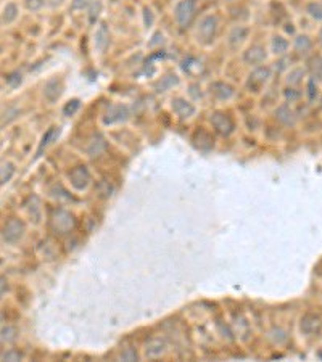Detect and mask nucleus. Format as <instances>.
I'll use <instances>...</instances> for the list:
<instances>
[{
	"instance_id": "f257e3e1",
	"label": "nucleus",
	"mask_w": 322,
	"mask_h": 362,
	"mask_svg": "<svg viewBox=\"0 0 322 362\" xmlns=\"http://www.w3.org/2000/svg\"><path fill=\"white\" fill-rule=\"evenodd\" d=\"M176 20L182 28H185L187 24L192 21L193 13H195V2L193 0H184V2L178 3L176 7Z\"/></svg>"
},
{
	"instance_id": "f03ea898",
	"label": "nucleus",
	"mask_w": 322,
	"mask_h": 362,
	"mask_svg": "<svg viewBox=\"0 0 322 362\" xmlns=\"http://www.w3.org/2000/svg\"><path fill=\"white\" fill-rule=\"evenodd\" d=\"M21 234H23V224L20 220L11 219L8 220V224L5 225V229H3V240L13 243L16 240H20Z\"/></svg>"
},
{
	"instance_id": "7ed1b4c3",
	"label": "nucleus",
	"mask_w": 322,
	"mask_h": 362,
	"mask_svg": "<svg viewBox=\"0 0 322 362\" xmlns=\"http://www.w3.org/2000/svg\"><path fill=\"white\" fill-rule=\"evenodd\" d=\"M216 24H217V20L215 16H208L205 18L200 24V29H198V36L202 37V40L205 42H210L213 37H215V33H216Z\"/></svg>"
},
{
	"instance_id": "20e7f679",
	"label": "nucleus",
	"mask_w": 322,
	"mask_h": 362,
	"mask_svg": "<svg viewBox=\"0 0 322 362\" xmlns=\"http://www.w3.org/2000/svg\"><path fill=\"white\" fill-rule=\"evenodd\" d=\"M211 122H213V126H215L217 131H219L221 134H224V136H226V134H229L230 131H232V121H230L226 114H221V113H216V114H213V118H211Z\"/></svg>"
},
{
	"instance_id": "39448f33",
	"label": "nucleus",
	"mask_w": 322,
	"mask_h": 362,
	"mask_svg": "<svg viewBox=\"0 0 322 362\" xmlns=\"http://www.w3.org/2000/svg\"><path fill=\"white\" fill-rule=\"evenodd\" d=\"M71 182L74 183L76 188H84L89 183V173L86 168L79 166L71 173Z\"/></svg>"
},
{
	"instance_id": "423d86ee",
	"label": "nucleus",
	"mask_w": 322,
	"mask_h": 362,
	"mask_svg": "<svg viewBox=\"0 0 322 362\" xmlns=\"http://www.w3.org/2000/svg\"><path fill=\"white\" fill-rule=\"evenodd\" d=\"M173 109L180 116V118H189V116H192L193 111H195V108H193L189 102L182 100V98H178V100L173 102Z\"/></svg>"
},
{
	"instance_id": "0eeeda50",
	"label": "nucleus",
	"mask_w": 322,
	"mask_h": 362,
	"mask_svg": "<svg viewBox=\"0 0 322 362\" xmlns=\"http://www.w3.org/2000/svg\"><path fill=\"white\" fill-rule=\"evenodd\" d=\"M301 328L305 330L306 333H316V332H319V328H321V321L316 316H306L301 322Z\"/></svg>"
},
{
	"instance_id": "6e6552de",
	"label": "nucleus",
	"mask_w": 322,
	"mask_h": 362,
	"mask_svg": "<svg viewBox=\"0 0 322 362\" xmlns=\"http://www.w3.org/2000/svg\"><path fill=\"white\" fill-rule=\"evenodd\" d=\"M264 58H266V53H264V50L261 47H253L245 53V61H247V63H251V65L261 63Z\"/></svg>"
},
{
	"instance_id": "1a4fd4ad",
	"label": "nucleus",
	"mask_w": 322,
	"mask_h": 362,
	"mask_svg": "<svg viewBox=\"0 0 322 362\" xmlns=\"http://www.w3.org/2000/svg\"><path fill=\"white\" fill-rule=\"evenodd\" d=\"M111 118L105 119V122H114V121H123L127 118V108L126 107H113L110 109Z\"/></svg>"
},
{
	"instance_id": "9d476101",
	"label": "nucleus",
	"mask_w": 322,
	"mask_h": 362,
	"mask_svg": "<svg viewBox=\"0 0 322 362\" xmlns=\"http://www.w3.org/2000/svg\"><path fill=\"white\" fill-rule=\"evenodd\" d=\"M271 76V71L267 68H258L256 71L253 72V74L250 76V84L256 82V84H264L267 81V77Z\"/></svg>"
},
{
	"instance_id": "9b49d317",
	"label": "nucleus",
	"mask_w": 322,
	"mask_h": 362,
	"mask_svg": "<svg viewBox=\"0 0 322 362\" xmlns=\"http://www.w3.org/2000/svg\"><path fill=\"white\" fill-rule=\"evenodd\" d=\"M95 44L97 47L100 48V50H105L107 45H108V33H107V28L102 26L99 31H97L95 34Z\"/></svg>"
},
{
	"instance_id": "f8f14e48",
	"label": "nucleus",
	"mask_w": 322,
	"mask_h": 362,
	"mask_svg": "<svg viewBox=\"0 0 322 362\" xmlns=\"http://www.w3.org/2000/svg\"><path fill=\"white\" fill-rule=\"evenodd\" d=\"M277 119L282 121L284 124H293V122H295L293 113H291L287 107H282V108L277 109Z\"/></svg>"
},
{
	"instance_id": "ddd939ff",
	"label": "nucleus",
	"mask_w": 322,
	"mask_h": 362,
	"mask_svg": "<svg viewBox=\"0 0 322 362\" xmlns=\"http://www.w3.org/2000/svg\"><path fill=\"white\" fill-rule=\"evenodd\" d=\"M60 134V131L57 127H52V129H48V132L44 136V139H42V144H40V146H39V150H37V156H40V153H42V150L45 148V146L50 144V140H53L57 136Z\"/></svg>"
},
{
	"instance_id": "4468645a",
	"label": "nucleus",
	"mask_w": 322,
	"mask_h": 362,
	"mask_svg": "<svg viewBox=\"0 0 322 362\" xmlns=\"http://www.w3.org/2000/svg\"><path fill=\"white\" fill-rule=\"evenodd\" d=\"M311 40H309L308 36H300L298 39H296V50L300 53H306L311 50Z\"/></svg>"
},
{
	"instance_id": "2eb2a0df",
	"label": "nucleus",
	"mask_w": 322,
	"mask_h": 362,
	"mask_svg": "<svg viewBox=\"0 0 322 362\" xmlns=\"http://www.w3.org/2000/svg\"><path fill=\"white\" fill-rule=\"evenodd\" d=\"M308 13L311 15L314 20H322V5L321 3H309Z\"/></svg>"
},
{
	"instance_id": "dca6fc26",
	"label": "nucleus",
	"mask_w": 322,
	"mask_h": 362,
	"mask_svg": "<svg viewBox=\"0 0 322 362\" xmlns=\"http://www.w3.org/2000/svg\"><path fill=\"white\" fill-rule=\"evenodd\" d=\"M13 173H15L13 166H11L10 163H3V166H2V182H3V183H5V182H8V181H10V177L13 176Z\"/></svg>"
},
{
	"instance_id": "f3484780",
	"label": "nucleus",
	"mask_w": 322,
	"mask_h": 362,
	"mask_svg": "<svg viewBox=\"0 0 322 362\" xmlns=\"http://www.w3.org/2000/svg\"><path fill=\"white\" fill-rule=\"evenodd\" d=\"M287 47H288V42L285 39H282V37H276L274 39V50H276V53H284L285 50H287Z\"/></svg>"
},
{
	"instance_id": "a211bd4d",
	"label": "nucleus",
	"mask_w": 322,
	"mask_h": 362,
	"mask_svg": "<svg viewBox=\"0 0 322 362\" xmlns=\"http://www.w3.org/2000/svg\"><path fill=\"white\" fill-rule=\"evenodd\" d=\"M77 108H79V102H77V100H72V102H70L68 105L65 107L63 111H65V114H66V116H70V114L74 113Z\"/></svg>"
},
{
	"instance_id": "6ab92c4d",
	"label": "nucleus",
	"mask_w": 322,
	"mask_h": 362,
	"mask_svg": "<svg viewBox=\"0 0 322 362\" xmlns=\"http://www.w3.org/2000/svg\"><path fill=\"white\" fill-rule=\"evenodd\" d=\"M2 359H5V361H20L21 354L20 353H7V354L2 356Z\"/></svg>"
},
{
	"instance_id": "aec40b11",
	"label": "nucleus",
	"mask_w": 322,
	"mask_h": 362,
	"mask_svg": "<svg viewBox=\"0 0 322 362\" xmlns=\"http://www.w3.org/2000/svg\"><path fill=\"white\" fill-rule=\"evenodd\" d=\"M298 76H303V71H301V70H296L295 72H291V79H288V81H290L291 84H296V82H300Z\"/></svg>"
},
{
	"instance_id": "412c9836",
	"label": "nucleus",
	"mask_w": 322,
	"mask_h": 362,
	"mask_svg": "<svg viewBox=\"0 0 322 362\" xmlns=\"http://www.w3.org/2000/svg\"><path fill=\"white\" fill-rule=\"evenodd\" d=\"M10 15V21L13 20V18L16 16V8H15V5H8L7 8H5V15Z\"/></svg>"
},
{
	"instance_id": "4be33fe9",
	"label": "nucleus",
	"mask_w": 322,
	"mask_h": 362,
	"mask_svg": "<svg viewBox=\"0 0 322 362\" xmlns=\"http://www.w3.org/2000/svg\"><path fill=\"white\" fill-rule=\"evenodd\" d=\"M319 39H321V42H322V29H321V33H319Z\"/></svg>"
},
{
	"instance_id": "5701e85b",
	"label": "nucleus",
	"mask_w": 322,
	"mask_h": 362,
	"mask_svg": "<svg viewBox=\"0 0 322 362\" xmlns=\"http://www.w3.org/2000/svg\"><path fill=\"white\" fill-rule=\"evenodd\" d=\"M319 79H322V72H321V76H319Z\"/></svg>"
},
{
	"instance_id": "b1692460",
	"label": "nucleus",
	"mask_w": 322,
	"mask_h": 362,
	"mask_svg": "<svg viewBox=\"0 0 322 362\" xmlns=\"http://www.w3.org/2000/svg\"><path fill=\"white\" fill-rule=\"evenodd\" d=\"M321 105H322V103H321Z\"/></svg>"
}]
</instances>
